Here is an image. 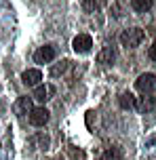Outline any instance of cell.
<instances>
[{
	"label": "cell",
	"mask_w": 156,
	"mask_h": 160,
	"mask_svg": "<svg viewBox=\"0 0 156 160\" xmlns=\"http://www.w3.org/2000/svg\"><path fill=\"white\" fill-rule=\"evenodd\" d=\"M21 80H23L25 87H38L40 80H42V72H40V70H36V68L25 70V72L21 74Z\"/></svg>",
	"instance_id": "ba28073f"
},
{
	"label": "cell",
	"mask_w": 156,
	"mask_h": 160,
	"mask_svg": "<svg viewBox=\"0 0 156 160\" xmlns=\"http://www.w3.org/2000/svg\"><path fill=\"white\" fill-rule=\"evenodd\" d=\"M66 68H68V61H61V63L53 65V68H51V76H59V74H63V72H66Z\"/></svg>",
	"instance_id": "5bb4252c"
},
{
	"label": "cell",
	"mask_w": 156,
	"mask_h": 160,
	"mask_svg": "<svg viewBox=\"0 0 156 160\" xmlns=\"http://www.w3.org/2000/svg\"><path fill=\"white\" fill-rule=\"evenodd\" d=\"M91 47H93V38L89 34H78L74 40H72V48L76 53H89Z\"/></svg>",
	"instance_id": "5b68a950"
},
{
	"label": "cell",
	"mask_w": 156,
	"mask_h": 160,
	"mask_svg": "<svg viewBox=\"0 0 156 160\" xmlns=\"http://www.w3.org/2000/svg\"><path fill=\"white\" fill-rule=\"evenodd\" d=\"M148 55H150V59H152V61H156V42L148 48Z\"/></svg>",
	"instance_id": "2e32d148"
},
{
	"label": "cell",
	"mask_w": 156,
	"mask_h": 160,
	"mask_svg": "<svg viewBox=\"0 0 156 160\" xmlns=\"http://www.w3.org/2000/svg\"><path fill=\"white\" fill-rule=\"evenodd\" d=\"M135 88L143 95H150L152 91H156V76L154 74H141L139 78L135 80Z\"/></svg>",
	"instance_id": "7a4b0ae2"
},
{
	"label": "cell",
	"mask_w": 156,
	"mask_h": 160,
	"mask_svg": "<svg viewBox=\"0 0 156 160\" xmlns=\"http://www.w3.org/2000/svg\"><path fill=\"white\" fill-rule=\"evenodd\" d=\"M53 95H55V87H53V84H38V87L34 88L32 99H36L38 103H44V101H49Z\"/></svg>",
	"instance_id": "277c9868"
},
{
	"label": "cell",
	"mask_w": 156,
	"mask_h": 160,
	"mask_svg": "<svg viewBox=\"0 0 156 160\" xmlns=\"http://www.w3.org/2000/svg\"><path fill=\"white\" fill-rule=\"evenodd\" d=\"M143 38H146L143 30H139V28H129V30H124L120 34V44L124 48H135L143 42Z\"/></svg>",
	"instance_id": "6da1fadb"
},
{
	"label": "cell",
	"mask_w": 156,
	"mask_h": 160,
	"mask_svg": "<svg viewBox=\"0 0 156 160\" xmlns=\"http://www.w3.org/2000/svg\"><path fill=\"white\" fill-rule=\"evenodd\" d=\"M114 61H116V51H114L112 47H103V48L97 53V63L112 65Z\"/></svg>",
	"instance_id": "9c48e42d"
},
{
	"label": "cell",
	"mask_w": 156,
	"mask_h": 160,
	"mask_svg": "<svg viewBox=\"0 0 156 160\" xmlns=\"http://www.w3.org/2000/svg\"><path fill=\"white\" fill-rule=\"evenodd\" d=\"M82 7H84V11L93 13V11L97 8V0H82Z\"/></svg>",
	"instance_id": "9a60e30c"
},
{
	"label": "cell",
	"mask_w": 156,
	"mask_h": 160,
	"mask_svg": "<svg viewBox=\"0 0 156 160\" xmlns=\"http://www.w3.org/2000/svg\"><path fill=\"white\" fill-rule=\"evenodd\" d=\"M101 160H123V152L118 148H108L101 156Z\"/></svg>",
	"instance_id": "7c38bea8"
},
{
	"label": "cell",
	"mask_w": 156,
	"mask_h": 160,
	"mask_svg": "<svg viewBox=\"0 0 156 160\" xmlns=\"http://www.w3.org/2000/svg\"><path fill=\"white\" fill-rule=\"evenodd\" d=\"M152 4H154V0H131L133 11H137V13H148Z\"/></svg>",
	"instance_id": "8fae6325"
},
{
	"label": "cell",
	"mask_w": 156,
	"mask_h": 160,
	"mask_svg": "<svg viewBox=\"0 0 156 160\" xmlns=\"http://www.w3.org/2000/svg\"><path fill=\"white\" fill-rule=\"evenodd\" d=\"M34 110V101L32 97H19L15 101V114L19 118H23V116H30Z\"/></svg>",
	"instance_id": "8992f818"
},
{
	"label": "cell",
	"mask_w": 156,
	"mask_h": 160,
	"mask_svg": "<svg viewBox=\"0 0 156 160\" xmlns=\"http://www.w3.org/2000/svg\"><path fill=\"white\" fill-rule=\"evenodd\" d=\"M30 122L34 127H44L49 122V110L47 108H34L30 114Z\"/></svg>",
	"instance_id": "52a82bcc"
},
{
	"label": "cell",
	"mask_w": 156,
	"mask_h": 160,
	"mask_svg": "<svg viewBox=\"0 0 156 160\" xmlns=\"http://www.w3.org/2000/svg\"><path fill=\"white\" fill-rule=\"evenodd\" d=\"M154 105H156L154 97H141V101L137 103V108H139L141 112H150V110H154Z\"/></svg>",
	"instance_id": "4fadbf2b"
},
{
	"label": "cell",
	"mask_w": 156,
	"mask_h": 160,
	"mask_svg": "<svg viewBox=\"0 0 156 160\" xmlns=\"http://www.w3.org/2000/svg\"><path fill=\"white\" fill-rule=\"evenodd\" d=\"M55 47H51V44H44V47H40L36 53H34V61L36 63H51L53 59H55Z\"/></svg>",
	"instance_id": "3957f363"
},
{
	"label": "cell",
	"mask_w": 156,
	"mask_h": 160,
	"mask_svg": "<svg viewBox=\"0 0 156 160\" xmlns=\"http://www.w3.org/2000/svg\"><path fill=\"white\" fill-rule=\"evenodd\" d=\"M118 103L123 110H135L137 108V99L131 95V93H123V95L118 97Z\"/></svg>",
	"instance_id": "30bf717a"
}]
</instances>
